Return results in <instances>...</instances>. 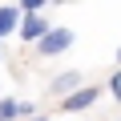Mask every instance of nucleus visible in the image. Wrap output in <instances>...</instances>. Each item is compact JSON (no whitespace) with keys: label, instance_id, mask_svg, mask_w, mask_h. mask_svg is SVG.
Segmentation results:
<instances>
[{"label":"nucleus","instance_id":"nucleus-7","mask_svg":"<svg viewBox=\"0 0 121 121\" xmlns=\"http://www.w3.org/2000/svg\"><path fill=\"white\" fill-rule=\"evenodd\" d=\"M109 97H113V101H121V69L109 77Z\"/></svg>","mask_w":121,"mask_h":121},{"label":"nucleus","instance_id":"nucleus-8","mask_svg":"<svg viewBox=\"0 0 121 121\" xmlns=\"http://www.w3.org/2000/svg\"><path fill=\"white\" fill-rule=\"evenodd\" d=\"M32 121H52V117H32Z\"/></svg>","mask_w":121,"mask_h":121},{"label":"nucleus","instance_id":"nucleus-2","mask_svg":"<svg viewBox=\"0 0 121 121\" xmlns=\"http://www.w3.org/2000/svg\"><path fill=\"white\" fill-rule=\"evenodd\" d=\"M101 101V85H81V89H73L69 97H60V113H85V109H93Z\"/></svg>","mask_w":121,"mask_h":121},{"label":"nucleus","instance_id":"nucleus-4","mask_svg":"<svg viewBox=\"0 0 121 121\" xmlns=\"http://www.w3.org/2000/svg\"><path fill=\"white\" fill-rule=\"evenodd\" d=\"M81 85H85V81H81V73H77V69H65V73H56V77L48 81V93L60 101V97H69V93H73V89H81Z\"/></svg>","mask_w":121,"mask_h":121},{"label":"nucleus","instance_id":"nucleus-1","mask_svg":"<svg viewBox=\"0 0 121 121\" xmlns=\"http://www.w3.org/2000/svg\"><path fill=\"white\" fill-rule=\"evenodd\" d=\"M73 40H77V32H73V28H65V24H52V28H48V32H44V36H40L32 48H36V56H44V60H48V56L69 52V48H73Z\"/></svg>","mask_w":121,"mask_h":121},{"label":"nucleus","instance_id":"nucleus-6","mask_svg":"<svg viewBox=\"0 0 121 121\" xmlns=\"http://www.w3.org/2000/svg\"><path fill=\"white\" fill-rule=\"evenodd\" d=\"M16 117H24V101H16V97H0V121H16Z\"/></svg>","mask_w":121,"mask_h":121},{"label":"nucleus","instance_id":"nucleus-5","mask_svg":"<svg viewBox=\"0 0 121 121\" xmlns=\"http://www.w3.org/2000/svg\"><path fill=\"white\" fill-rule=\"evenodd\" d=\"M16 24H20L16 4H0V40H4V36H12V32H16Z\"/></svg>","mask_w":121,"mask_h":121},{"label":"nucleus","instance_id":"nucleus-9","mask_svg":"<svg viewBox=\"0 0 121 121\" xmlns=\"http://www.w3.org/2000/svg\"><path fill=\"white\" fill-rule=\"evenodd\" d=\"M117 65H121V48H117Z\"/></svg>","mask_w":121,"mask_h":121},{"label":"nucleus","instance_id":"nucleus-10","mask_svg":"<svg viewBox=\"0 0 121 121\" xmlns=\"http://www.w3.org/2000/svg\"><path fill=\"white\" fill-rule=\"evenodd\" d=\"M117 121H121V117H117Z\"/></svg>","mask_w":121,"mask_h":121},{"label":"nucleus","instance_id":"nucleus-3","mask_svg":"<svg viewBox=\"0 0 121 121\" xmlns=\"http://www.w3.org/2000/svg\"><path fill=\"white\" fill-rule=\"evenodd\" d=\"M48 28H52V24L44 20V12H40V16H20V24H16V36H20L24 44H36V40H40Z\"/></svg>","mask_w":121,"mask_h":121}]
</instances>
